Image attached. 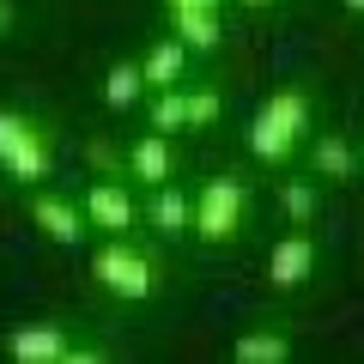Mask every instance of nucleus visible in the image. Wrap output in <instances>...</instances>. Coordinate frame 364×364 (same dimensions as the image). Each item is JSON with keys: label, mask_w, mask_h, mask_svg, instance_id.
Wrapping results in <instances>:
<instances>
[{"label": "nucleus", "mask_w": 364, "mask_h": 364, "mask_svg": "<svg viewBox=\"0 0 364 364\" xmlns=\"http://www.w3.org/2000/svg\"><path fill=\"white\" fill-rule=\"evenodd\" d=\"M6 352H13V358H25V364H61L73 346H67L61 328L37 322V328H13V334H6Z\"/></svg>", "instance_id": "nucleus-6"}, {"label": "nucleus", "mask_w": 364, "mask_h": 364, "mask_svg": "<svg viewBox=\"0 0 364 364\" xmlns=\"http://www.w3.org/2000/svg\"><path fill=\"white\" fill-rule=\"evenodd\" d=\"M140 91H146V79H140V67H128V61H116V67H109V73H104V104H109V109H128L134 97H140Z\"/></svg>", "instance_id": "nucleus-12"}, {"label": "nucleus", "mask_w": 364, "mask_h": 364, "mask_svg": "<svg viewBox=\"0 0 364 364\" xmlns=\"http://www.w3.org/2000/svg\"><path fill=\"white\" fill-rule=\"evenodd\" d=\"M0 164H6V176H18V182H43L49 176V146H43V134L31 128L25 116H13V109H0Z\"/></svg>", "instance_id": "nucleus-3"}, {"label": "nucleus", "mask_w": 364, "mask_h": 364, "mask_svg": "<svg viewBox=\"0 0 364 364\" xmlns=\"http://www.w3.org/2000/svg\"><path fill=\"white\" fill-rule=\"evenodd\" d=\"M91 267H97V279H104L116 298H146V291H152V261L134 255L128 243H104Z\"/></svg>", "instance_id": "nucleus-4"}, {"label": "nucleus", "mask_w": 364, "mask_h": 364, "mask_svg": "<svg viewBox=\"0 0 364 364\" xmlns=\"http://www.w3.org/2000/svg\"><path fill=\"white\" fill-rule=\"evenodd\" d=\"M37 231L49 237V243H79V237H85V213H79L73 200L43 195V200H37Z\"/></svg>", "instance_id": "nucleus-8"}, {"label": "nucleus", "mask_w": 364, "mask_h": 364, "mask_svg": "<svg viewBox=\"0 0 364 364\" xmlns=\"http://www.w3.org/2000/svg\"><path fill=\"white\" fill-rule=\"evenodd\" d=\"M310 273H316V243H310V237H286V243L267 255V279H273L279 291L304 286Z\"/></svg>", "instance_id": "nucleus-7"}, {"label": "nucleus", "mask_w": 364, "mask_h": 364, "mask_svg": "<svg viewBox=\"0 0 364 364\" xmlns=\"http://www.w3.org/2000/svg\"><path fill=\"white\" fill-rule=\"evenodd\" d=\"M152 128L158 134H176V128H188V91H158L152 97Z\"/></svg>", "instance_id": "nucleus-13"}, {"label": "nucleus", "mask_w": 364, "mask_h": 364, "mask_svg": "<svg viewBox=\"0 0 364 364\" xmlns=\"http://www.w3.org/2000/svg\"><path fill=\"white\" fill-rule=\"evenodd\" d=\"M310 128V104H304L298 91H279V97H267L255 116V128H249V152L255 158H286L291 146H298V134Z\"/></svg>", "instance_id": "nucleus-1"}, {"label": "nucleus", "mask_w": 364, "mask_h": 364, "mask_svg": "<svg viewBox=\"0 0 364 364\" xmlns=\"http://www.w3.org/2000/svg\"><path fill=\"white\" fill-rule=\"evenodd\" d=\"M152 225L158 231H188V200L170 182H158V195H152Z\"/></svg>", "instance_id": "nucleus-14"}, {"label": "nucleus", "mask_w": 364, "mask_h": 364, "mask_svg": "<svg viewBox=\"0 0 364 364\" xmlns=\"http://www.w3.org/2000/svg\"><path fill=\"white\" fill-rule=\"evenodd\" d=\"M170 13H219V0H170Z\"/></svg>", "instance_id": "nucleus-19"}, {"label": "nucleus", "mask_w": 364, "mask_h": 364, "mask_svg": "<svg viewBox=\"0 0 364 364\" xmlns=\"http://www.w3.org/2000/svg\"><path fill=\"white\" fill-rule=\"evenodd\" d=\"M286 219L291 225H310L316 219V188H310V182H291V188H286Z\"/></svg>", "instance_id": "nucleus-17"}, {"label": "nucleus", "mask_w": 364, "mask_h": 364, "mask_svg": "<svg viewBox=\"0 0 364 364\" xmlns=\"http://www.w3.org/2000/svg\"><path fill=\"white\" fill-rule=\"evenodd\" d=\"M346 6H352V13H364V0H346Z\"/></svg>", "instance_id": "nucleus-21"}, {"label": "nucleus", "mask_w": 364, "mask_h": 364, "mask_svg": "<svg viewBox=\"0 0 364 364\" xmlns=\"http://www.w3.org/2000/svg\"><path fill=\"white\" fill-rule=\"evenodd\" d=\"M170 25H176L182 49H219V13H170Z\"/></svg>", "instance_id": "nucleus-11"}, {"label": "nucleus", "mask_w": 364, "mask_h": 364, "mask_svg": "<svg viewBox=\"0 0 364 364\" xmlns=\"http://www.w3.org/2000/svg\"><path fill=\"white\" fill-rule=\"evenodd\" d=\"M182 61H188V49H182L176 37H164V43H158V49L140 61V79L164 91V85H176V79H182Z\"/></svg>", "instance_id": "nucleus-9"}, {"label": "nucleus", "mask_w": 364, "mask_h": 364, "mask_svg": "<svg viewBox=\"0 0 364 364\" xmlns=\"http://www.w3.org/2000/svg\"><path fill=\"white\" fill-rule=\"evenodd\" d=\"M134 219H140V207L128 200V188H122V182H91V195H85V225L122 237Z\"/></svg>", "instance_id": "nucleus-5"}, {"label": "nucleus", "mask_w": 364, "mask_h": 364, "mask_svg": "<svg viewBox=\"0 0 364 364\" xmlns=\"http://www.w3.org/2000/svg\"><path fill=\"white\" fill-rule=\"evenodd\" d=\"M128 164H134V176L152 182V188H158V182H170V140H164V134H146V140L134 146Z\"/></svg>", "instance_id": "nucleus-10"}, {"label": "nucleus", "mask_w": 364, "mask_h": 364, "mask_svg": "<svg viewBox=\"0 0 364 364\" xmlns=\"http://www.w3.org/2000/svg\"><path fill=\"white\" fill-rule=\"evenodd\" d=\"M249 6H267V0H249Z\"/></svg>", "instance_id": "nucleus-22"}, {"label": "nucleus", "mask_w": 364, "mask_h": 364, "mask_svg": "<svg viewBox=\"0 0 364 364\" xmlns=\"http://www.w3.org/2000/svg\"><path fill=\"white\" fill-rule=\"evenodd\" d=\"M213 116H219V97L213 91H188V128H207Z\"/></svg>", "instance_id": "nucleus-18"}, {"label": "nucleus", "mask_w": 364, "mask_h": 364, "mask_svg": "<svg viewBox=\"0 0 364 364\" xmlns=\"http://www.w3.org/2000/svg\"><path fill=\"white\" fill-rule=\"evenodd\" d=\"M6 25H13V6H6V0H0V37H6Z\"/></svg>", "instance_id": "nucleus-20"}, {"label": "nucleus", "mask_w": 364, "mask_h": 364, "mask_svg": "<svg viewBox=\"0 0 364 364\" xmlns=\"http://www.w3.org/2000/svg\"><path fill=\"white\" fill-rule=\"evenodd\" d=\"M243 200H249L243 182H231V176L207 182L200 200H188V231H200L207 243H231L237 225H243Z\"/></svg>", "instance_id": "nucleus-2"}, {"label": "nucleus", "mask_w": 364, "mask_h": 364, "mask_svg": "<svg viewBox=\"0 0 364 364\" xmlns=\"http://www.w3.org/2000/svg\"><path fill=\"white\" fill-rule=\"evenodd\" d=\"M286 358V340L279 334H243L237 340V364H279Z\"/></svg>", "instance_id": "nucleus-16"}, {"label": "nucleus", "mask_w": 364, "mask_h": 364, "mask_svg": "<svg viewBox=\"0 0 364 364\" xmlns=\"http://www.w3.org/2000/svg\"><path fill=\"white\" fill-rule=\"evenodd\" d=\"M316 170H322L328 182H346L352 170H358V158H352L346 140H316Z\"/></svg>", "instance_id": "nucleus-15"}]
</instances>
